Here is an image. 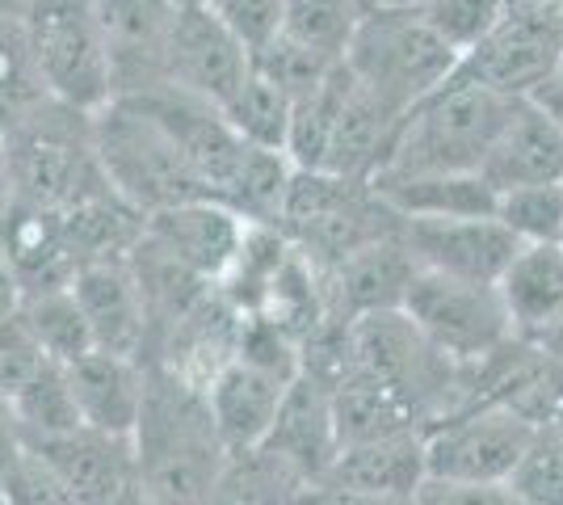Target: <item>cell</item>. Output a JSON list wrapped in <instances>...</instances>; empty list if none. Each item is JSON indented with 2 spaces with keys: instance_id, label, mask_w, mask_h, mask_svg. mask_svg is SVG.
I'll list each match as a JSON object with an SVG mask.
<instances>
[{
  "instance_id": "52a82bcc",
  "label": "cell",
  "mask_w": 563,
  "mask_h": 505,
  "mask_svg": "<svg viewBox=\"0 0 563 505\" xmlns=\"http://www.w3.org/2000/svg\"><path fill=\"white\" fill-rule=\"evenodd\" d=\"M341 64L396 114L459 73V55L424 25L417 4H371Z\"/></svg>"
},
{
  "instance_id": "f546056e",
  "label": "cell",
  "mask_w": 563,
  "mask_h": 505,
  "mask_svg": "<svg viewBox=\"0 0 563 505\" xmlns=\"http://www.w3.org/2000/svg\"><path fill=\"white\" fill-rule=\"evenodd\" d=\"M307 484L269 451L228 455L202 505H295Z\"/></svg>"
},
{
  "instance_id": "d6986e66",
  "label": "cell",
  "mask_w": 563,
  "mask_h": 505,
  "mask_svg": "<svg viewBox=\"0 0 563 505\" xmlns=\"http://www.w3.org/2000/svg\"><path fill=\"white\" fill-rule=\"evenodd\" d=\"M0 244H4L9 265H13L18 287H22V299L25 295H43V290L71 287L76 257H71L64 219L55 207L9 198V207L0 211Z\"/></svg>"
},
{
  "instance_id": "e0dca14e",
  "label": "cell",
  "mask_w": 563,
  "mask_h": 505,
  "mask_svg": "<svg viewBox=\"0 0 563 505\" xmlns=\"http://www.w3.org/2000/svg\"><path fill=\"white\" fill-rule=\"evenodd\" d=\"M71 295L85 312L93 350L140 359L147 354V304L131 262H93L80 265L71 278Z\"/></svg>"
},
{
  "instance_id": "2e32d148",
  "label": "cell",
  "mask_w": 563,
  "mask_h": 505,
  "mask_svg": "<svg viewBox=\"0 0 563 505\" xmlns=\"http://www.w3.org/2000/svg\"><path fill=\"white\" fill-rule=\"evenodd\" d=\"M290 380L295 375H282L274 366H261V362H249L240 354H232V362H223L214 371L211 384L202 387V396H207V413H211L214 433L228 447V455L257 451L265 442Z\"/></svg>"
},
{
  "instance_id": "9f6ffc18",
  "label": "cell",
  "mask_w": 563,
  "mask_h": 505,
  "mask_svg": "<svg viewBox=\"0 0 563 505\" xmlns=\"http://www.w3.org/2000/svg\"><path fill=\"white\" fill-rule=\"evenodd\" d=\"M0 505H4V502H0Z\"/></svg>"
},
{
  "instance_id": "5bb4252c",
  "label": "cell",
  "mask_w": 563,
  "mask_h": 505,
  "mask_svg": "<svg viewBox=\"0 0 563 505\" xmlns=\"http://www.w3.org/2000/svg\"><path fill=\"white\" fill-rule=\"evenodd\" d=\"M244 219L232 207H223L219 198H194L177 202L165 211H152L143 223V241L156 253H165L168 262H177L202 283H219L232 265L235 249L244 241Z\"/></svg>"
},
{
  "instance_id": "3957f363",
  "label": "cell",
  "mask_w": 563,
  "mask_h": 505,
  "mask_svg": "<svg viewBox=\"0 0 563 505\" xmlns=\"http://www.w3.org/2000/svg\"><path fill=\"white\" fill-rule=\"evenodd\" d=\"M282 237L295 253H303L316 270H332L345 257L391 241L399 216L362 177H341L324 168H295L278 211Z\"/></svg>"
},
{
  "instance_id": "60d3db41",
  "label": "cell",
  "mask_w": 563,
  "mask_h": 505,
  "mask_svg": "<svg viewBox=\"0 0 563 505\" xmlns=\"http://www.w3.org/2000/svg\"><path fill=\"white\" fill-rule=\"evenodd\" d=\"M0 502L4 505H76L68 497V488L59 484V476H55L30 447H22V455L13 459L9 472L0 476Z\"/></svg>"
},
{
  "instance_id": "816d5d0a",
  "label": "cell",
  "mask_w": 563,
  "mask_h": 505,
  "mask_svg": "<svg viewBox=\"0 0 563 505\" xmlns=\"http://www.w3.org/2000/svg\"><path fill=\"white\" fill-rule=\"evenodd\" d=\"M177 13H194V9H207V0H168Z\"/></svg>"
},
{
  "instance_id": "8d00e7d4",
  "label": "cell",
  "mask_w": 563,
  "mask_h": 505,
  "mask_svg": "<svg viewBox=\"0 0 563 505\" xmlns=\"http://www.w3.org/2000/svg\"><path fill=\"white\" fill-rule=\"evenodd\" d=\"M249 68H253L261 80H269L274 89H282L290 101H299V97L311 94L336 64L324 59V55H316V51L303 47V43L286 39V34H274L265 47L249 51Z\"/></svg>"
},
{
  "instance_id": "484cf974",
  "label": "cell",
  "mask_w": 563,
  "mask_h": 505,
  "mask_svg": "<svg viewBox=\"0 0 563 505\" xmlns=\"http://www.w3.org/2000/svg\"><path fill=\"white\" fill-rule=\"evenodd\" d=\"M375 194L399 219H488L496 190L479 173H378Z\"/></svg>"
},
{
  "instance_id": "7bdbcfd3",
  "label": "cell",
  "mask_w": 563,
  "mask_h": 505,
  "mask_svg": "<svg viewBox=\"0 0 563 505\" xmlns=\"http://www.w3.org/2000/svg\"><path fill=\"white\" fill-rule=\"evenodd\" d=\"M412 505H521L509 484H463V481H424Z\"/></svg>"
},
{
  "instance_id": "bcb514c9",
  "label": "cell",
  "mask_w": 563,
  "mask_h": 505,
  "mask_svg": "<svg viewBox=\"0 0 563 505\" xmlns=\"http://www.w3.org/2000/svg\"><path fill=\"white\" fill-rule=\"evenodd\" d=\"M25 438L22 430H18V421H13V413H9V405L0 400V476L9 472V463L22 455Z\"/></svg>"
},
{
  "instance_id": "9a60e30c",
  "label": "cell",
  "mask_w": 563,
  "mask_h": 505,
  "mask_svg": "<svg viewBox=\"0 0 563 505\" xmlns=\"http://www.w3.org/2000/svg\"><path fill=\"white\" fill-rule=\"evenodd\" d=\"M249 76V51L235 43L207 9L177 13L168 30L165 85L189 97L223 106L232 89Z\"/></svg>"
},
{
  "instance_id": "4dcf8cb0",
  "label": "cell",
  "mask_w": 563,
  "mask_h": 505,
  "mask_svg": "<svg viewBox=\"0 0 563 505\" xmlns=\"http://www.w3.org/2000/svg\"><path fill=\"white\" fill-rule=\"evenodd\" d=\"M214 110L223 114V122L249 147L282 152L286 156V135H290V110H295V101L282 94V89H274L269 80H261L253 68L232 89V97L223 106H214Z\"/></svg>"
},
{
  "instance_id": "c3c4849f",
  "label": "cell",
  "mask_w": 563,
  "mask_h": 505,
  "mask_svg": "<svg viewBox=\"0 0 563 505\" xmlns=\"http://www.w3.org/2000/svg\"><path fill=\"white\" fill-rule=\"evenodd\" d=\"M534 345H539V350L551 362H560V366H563V320L555 325V329H551V333H542L539 341H534Z\"/></svg>"
},
{
  "instance_id": "db71d44e",
  "label": "cell",
  "mask_w": 563,
  "mask_h": 505,
  "mask_svg": "<svg viewBox=\"0 0 563 505\" xmlns=\"http://www.w3.org/2000/svg\"><path fill=\"white\" fill-rule=\"evenodd\" d=\"M560 73H563V64H560Z\"/></svg>"
},
{
  "instance_id": "74e56055",
  "label": "cell",
  "mask_w": 563,
  "mask_h": 505,
  "mask_svg": "<svg viewBox=\"0 0 563 505\" xmlns=\"http://www.w3.org/2000/svg\"><path fill=\"white\" fill-rule=\"evenodd\" d=\"M417 13L463 64V55H471L493 34L505 9H500V0H417Z\"/></svg>"
},
{
  "instance_id": "4316f807",
  "label": "cell",
  "mask_w": 563,
  "mask_h": 505,
  "mask_svg": "<svg viewBox=\"0 0 563 505\" xmlns=\"http://www.w3.org/2000/svg\"><path fill=\"white\" fill-rule=\"evenodd\" d=\"M59 219H64V237L76 257V270L93 262H131V253L143 241V223H147L140 207H131L114 186L64 207Z\"/></svg>"
},
{
  "instance_id": "8fae6325",
  "label": "cell",
  "mask_w": 563,
  "mask_h": 505,
  "mask_svg": "<svg viewBox=\"0 0 563 505\" xmlns=\"http://www.w3.org/2000/svg\"><path fill=\"white\" fill-rule=\"evenodd\" d=\"M563 64V4L500 13L493 34L463 55L459 73L500 97H530Z\"/></svg>"
},
{
  "instance_id": "7402d4cb",
  "label": "cell",
  "mask_w": 563,
  "mask_h": 505,
  "mask_svg": "<svg viewBox=\"0 0 563 505\" xmlns=\"http://www.w3.org/2000/svg\"><path fill=\"white\" fill-rule=\"evenodd\" d=\"M324 274V299H329V316L336 320H357V316L375 312H399L408 283L417 278V262L408 257V249L391 237L378 241L362 253L345 257Z\"/></svg>"
},
{
  "instance_id": "836d02e7",
  "label": "cell",
  "mask_w": 563,
  "mask_h": 505,
  "mask_svg": "<svg viewBox=\"0 0 563 505\" xmlns=\"http://www.w3.org/2000/svg\"><path fill=\"white\" fill-rule=\"evenodd\" d=\"M4 405L13 413L25 442L51 438V433H68L80 426V413H76V400H71L68 387V371L59 362H43Z\"/></svg>"
},
{
  "instance_id": "30bf717a",
  "label": "cell",
  "mask_w": 563,
  "mask_h": 505,
  "mask_svg": "<svg viewBox=\"0 0 563 505\" xmlns=\"http://www.w3.org/2000/svg\"><path fill=\"white\" fill-rule=\"evenodd\" d=\"M534 426L496 400H475L424 430V472L429 481L505 484L526 455Z\"/></svg>"
},
{
  "instance_id": "7c38bea8",
  "label": "cell",
  "mask_w": 563,
  "mask_h": 505,
  "mask_svg": "<svg viewBox=\"0 0 563 505\" xmlns=\"http://www.w3.org/2000/svg\"><path fill=\"white\" fill-rule=\"evenodd\" d=\"M396 241L408 249L417 270L467 278V283H493L500 270L514 262L517 237L496 216L488 219H399Z\"/></svg>"
},
{
  "instance_id": "f6af8a7d",
  "label": "cell",
  "mask_w": 563,
  "mask_h": 505,
  "mask_svg": "<svg viewBox=\"0 0 563 505\" xmlns=\"http://www.w3.org/2000/svg\"><path fill=\"white\" fill-rule=\"evenodd\" d=\"M526 101H534L547 119L560 127V135H563V73H555V76H547L534 94L526 97Z\"/></svg>"
},
{
  "instance_id": "d590c367",
  "label": "cell",
  "mask_w": 563,
  "mask_h": 505,
  "mask_svg": "<svg viewBox=\"0 0 563 505\" xmlns=\"http://www.w3.org/2000/svg\"><path fill=\"white\" fill-rule=\"evenodd\" d=\"M521 244H551L563 237V182L555 186H517L496 194L493 211Z\"/></svg>"
},
{
  "instance_id": "7a4b0ae2",
  "label": "cell",
  "mask_w": 563,
  "mask_h": 505,
  "mask_svg": "<svg viewBox=\"0 0 563 505\" xmlns=\"http://www.w3.org/2000/svg\"><path fill=\"white\" fill-rule=\"evenodd\" d=\"M509 110L514 97L454 73L399 114L378 173H479Z\"/></svg>"
},
{
  "instance_id": "5b68a950",
  "label": "cell",
  "mask_w": 563,
  "mask_h": 505,
  "mask_svg": "<svg viewBox=\"0 0 563 505\" xmlns=\"http://www.w3.org/2000/svg\"><path fill=\"white\" fill-rule=\"evenodd\" d=\"M0 144H4L13 198L64 211L71 202L110 186L97 165L89 114L68 110L51 97H43L34 110H25L22 119L0 135Z\"/></svg>"
},
{
  "instance_id": "d4e9b609",
  "label": "cell",
  "mask_w": 563,
  "mask_h": 505,
  "mask_svg": "<svg viewBox=\"0 0 563 505\" xmlns=\"http://www.w3.org/2000/svg\"><path fill=\"white\" fill-rule=\"evenodd\" d=\"M500 308L521 341H539L563 320V244H517L514 262L496 278Z\"/></svg>"
},
{
  "instance_id": "e575fe53",
  "label": "cell",
  "mask_w": 563,
  "mask_h": 505,
  "mask_svg": "<svg viewBox=\"0 0 563 505\" xmlns=\"http://www.w3.org/2000/svg\"><path fill=\"white\" fill-rule=\"evenodd\" d=\"M350 89V68L336 64L316 89L295 101L290 110V135H286V161L295 168H324V152L332 140V122Z\"/></svg>"
},
{
  "instance_id": "f5cc1de1",
  "label": "cell",
  "mask_w": 563,
  "mask_h": 505,
  "mask_svg": "<svg viewBox=\"0 0 563 505\" xmlns=\"http://www.w3.org/2000/svg\"><path fill=\"white\" fill-rule=\"evenodd\" d=\"M375 4H417V0H375Z\"/></svg>"
},
{
  "instance_id": "4fadbf2b",
  "label": "cell",
  "mask_w": 563,
  "mask_h": 505,
  "mask_svg": "<svg viewBox=\"0 0 563 505\" xmlns=\"http://www.w3.org/2000/svg\"><path fill=\"white\" fill-rule=\"evenodd\" d=\"M114 97L165 89V51L177 9L168 0H93Z\"/></svg>"
},
{
  "instance_id": "11a10c76",
  "label": "cell",
  "mask_w": 563,
  "mask_h": 505,
  "mask_svg": "<svg viewBox=\"0 0 563 505\" xmlns=\"http://www.w3.org/2000/svg\"><path fill=\"white\" fill-rule=\"evenodd\" d=\"M560 244H563V237H560Z\"/></svg>"
},
{
  "instance_id": "277c9868",
  "label": "cell",
  "mask_w": 563,
  "mask_h": 505,
  "mask_svg": "<svg viewBox=\"0 0 563 505\" xmlns=\"http://www.w3.org/2000/svg\"><path fill=\"white\" fill-rule=\"evenodd\" d=\"M89 135L106 182L143 216L211 198L198 173L189 168L186 152L165 131V122L140 97H110L97 114H89Z\"/></svg>"
},
{
  "instance_id": "b9f144b4",
  "label": "cell",
  "mask_w": 563,
  "mask_h": 505,
  "mask_svg": "<svg viewBox=\"0 0 563 505\" xmlns=\"http://www.w3.org/2000/svg\"><path fill=\"white\" fill-rule=\"evenodd\" d=\"M43 362H51V359L38 350V341L30 337V329L22 325V316L18 312L4 316V320H0V400H9Z\"/></svg>"
},
{
  "instance_id": "f907efd6",
  "label": "cell",
  "mask_w": 563,
  "mask_h": 505,
  "mask_svg": "<svg viewBox=\"0 0 563 505\" xmlns=\"http://www.w3.org/2000/svg\"><path fill=\"white\" fill-rule=\"evenodd\" d=\"M9 198H13V190H9V165H4V144H0V211L9 207Z\"/></svg>"
},
{
  "instance_id": "ab89813d",
  "label": "cell",
  "mask_w": 563,
  "mask_h": 505,
  "mask_svg": "<svg viewBox=\"0 0 563 505\" xmlns=\"http://www.w3.org/2000/svg\"><path fill=\"white\" fill-rule=\"evenodd\" d=\"M207 13L232 34L244 51L265 47L274 34H282L286 0H207Z\"/></svg>"
},
{
  "instance_id": "83f0119b",
  "label": "cell",
  "mask_w": 563,
  "mask_h": 505,
  "mask_svg": "<svg viewBox=\"0 0 563 505\" xmlns=\"http://www.w3.org/2000/svg\"><path fill=\"white\" fill-rule=\"evenodd\" d=\"M396 122H399L396 110H387L375 94H366L350 76L345 101H341L336 122H332V140H329V152H324V173H341V177H362V182H371L378 168H383V161H387Z\"/></svg>"
},
{
  "instance_id": "681fc988",
  "label": "cell",
  "mask_w": 563,
  "mask_h": 505,
  "mask_svg": "<svg viewBox=\"0 0 563 505\" xmlns=\"http://www.w3.org/2000/svg\"><path fill=\"white\" fill-rule=\"evenodd\" d=\"M106 505H156V502H152V497L143 493L140 484L131 481V484H126V488H122V493H118V497H110V502H106Z\"/></svg>"
},
{
  "instance_id": "44dd1931",
  "label": "cell",
  "mask_w": 563,
  "mask_h": 505,
  "mask_svg": "<svg viewBox=\"0 0 563 505\" xmlns=\"http://www.w3.org/2000/svg\"><path fill=\"white\" fill-rule=\"evenodd\" d=\"M261 451L286 463L303 484L324 481L332 455H336V430H332L329 387L311 375H295L278 405V417L265 433Z\"/></svg>"
},
{
  "instance_id": "ffe728a7",
  "label": "cell",
  "mask_w": 563,
  "mask_h": 505,
  "mask_svg": "<svg viewBox=\"0 0 563 505\" xmlns=\"http://www.w3.org/2000/svg\"><path fill=\"white\" fill-rule=\"evenodd\" d=\"M479 177L496 194L517 186H555L563 182V135L534 101L517 97L509 119L500 122L493 147L479 165Z\"/></svg>"
},
{
  "instance_id": "7dc6e473",
  "label": "cell",
  "mask_w": 563,
  "mask_h": 505,
  "mask_svg": "<svg viewBox=\"0 0 563 505\" xmlns=\"http://www.w3.org/2000/svg\"><path fill=\"white\" fill-rule=\"evenodd\" d=\"M18 308H22V287H18L13 265H9V257H4V244H0V320L13 316Z\"/></svg>"
},
{
  "instance_id": "9c48e42d",
  "label": "cell",
  "mask_w": 563,
  "mask_h": 505,
  "mask_svg": "<svg viewBox=\"0 0 563 505\" xmlns=\"http://www.w3.org/2000/svg\"><path fill=\"white\" fill-rule=\"evenodd\" d=\"M399 312L421 329L433 350H442L459 366L488 359L505 341H514L509 316L500 308L493 283H467V278L417 270Z\"/></svg>"
},
{
  "instance_id": "cb8c5ba5",
  "label": "cell",
  "mask_w": 563,
  "mask_h": 505,
  "mask_svg": "<svg viewBox=\"0 0 563 505\" xmlns=\"http://www.w3.org/2000/svg\"><path fill=\"white\" fill-rule=\"evenodd\" d=\"M64 371H68V387L71 400H76V413H80V426L131 438L143 409L147 366L140 359H118V354L89 350L85 359L68 362Z\"/></svg>"
},
{
  "instance_id": "ee69618b",
  "label": "cell",
  "mask_w": 563,
  "mask_h": 505,
  "mask_svg": "<svg viewBox=\"0 0 563 505\" xmlns=\"http://www.w3.org/2000/svg\"><path fill=\"white\" fill-rule=\"evenodd\" d=\"M295 505H412V502H396V497H371V493H353V488H341V484L316 481L299 493Z\"/></svg>"
},
{
  "instance_id": "8992f818",
  "label": "cell",
  "mask_w": 563,
  "mask_h": 505,
  "mask_svg": "<svg viewBox=\"0 0 563 505\" xmlns=\"http://www.w3.org/2000/svg\"><path fill=\"white\" fill-rule=\"evenodd\" d=\"M350 354L353 366H362L366 375L396 392L399 405L412 413L421 430L471 405L467 371L450 362L442 350H433L404 312L350 320Z\"/></svg>"
},
{
  "instance_id": "d6a6232c",
  "label": "cell",
  "mask_w": 563,
  "mask_h": 505,
  "mask_svg": "<svg viewBox=\"0 0 563 505\" xmlns=\"http://www.w3.org/2000/svg\"><path fill=\"white\" fill-rule=\"evenodd\" d=\"M18 316H22V325L30 329V337L38 341V350L51 362H59V366L85 359L93 350V337H89V325H85V312H80L71 287L25 295Z\"/></svg>"
},
{
  "instance_id": "f35d334b",
  "label": "cell",
  "mask_w": 563,
  "mask_h": 505,
  "mask_svg": "<svg viewBox=\"0 0 563 505\" xmlns=\"http://www.w3.org/2000/svg\"><path fill=\"white\" fill-rule=\"evenodd\" d=\"M509 488L521 505H563V438L534 430L526 455L509 472Z\"/></svg>"
},
{
  "instance_id": "ac0fdd59",
  "label": "cell",
  "mask_w": 563,
  "mask_h": 505,
  "mask_svg": "<svg viewBox=\"0 0 563 505\" xmlns=\"http://www.w3.org/2000/svg\"><path fill=\"white\" fill-rule=\"evenodd\" d=\"M25 447L59 476V484L68 488V497L76 505H106L110 497H118L126 484L135 481L131 438H118V433L76 426L68 433L34 438Z\"/></svg>"
},
{
  "instance_id": "6da1fadb",
  "label": "cell",
  "mask_w": 563,
  "mask_h": 505,
  "mask_svg": "<svg viewBox=\"0 0 563 505\" xmlns=\"http://www.w3.org/2000/svg\"><path fill=\"white\" fill-rule=\"evenodd\" d=\"M143 366V409L131 430L135 484L156 505H202L228 463V447L214 433L207 396L165 366Z\"/></svg>"
},
{
  "instance_id": "1f68e13d",
  "label": "cell",
  "mask_w": 563,
  "mask_h": 505,
  "mask_svg": "<svg viewBox=\"0 0 563 505\" xmlns=\"http://www.w3.org/2000/svg\"><path fill=\"white\" fill-rule=\"evenodd\" d=\"M371 4L375 0H286L282 34L332 59V64H341L362 18L371 13Z\"/></svg>"
},
{
  "instance_id": "603a6c76",
  "label": "cell",
  "mask_w": 563,
  "mask_h": 505,
  "mask_svg": "<svg viewBox=\"0 0 563 505\" xmlns=\"http://www.w3.org/2000/svg\"><path fill=\"white\" fill-rule=\"evenodd\" d=\"M329 484L353 488V493H371V497H396V502H412L417 488L429 481L424 472V433H383V438H366V442H350L332 455Z\"/></svg>"
},
{
  "instance_id": "ba28073f",
  "label": "cell",
  "mask_w": 563,
  "mask_h": 505,
  "mask_svg": "<svg viewBox=\"0 0 563 505\" xmlns=\"http://www.w3.org/2000/svg\"><path fill=\"white\" fill-rule=\"evenodd\" d=\"M13 18L22 25L30 68L51 101L97 114L114 97L93 0H13Z\"/></svg>"
},
{
  "instance_id": "f1b7e54d",
  "label": "cell",
  "mask_w": 563,
  "mask_h": 505,
  "mask_svg": "<svg viewBox=\"0 0 563 505\" xmlns=\"http://www.w3.org/2000/svg\"><path fill=\"white\" fill-rule=\"evenodd\" d=\"M329 405H332V430H336V451L350 447V442L383 438V433L421 430L412 421V413L399 405L396 392L387 384H378L375 375H366L362 366H350L329 387Z\"/></svg>"
}]
</instances>
